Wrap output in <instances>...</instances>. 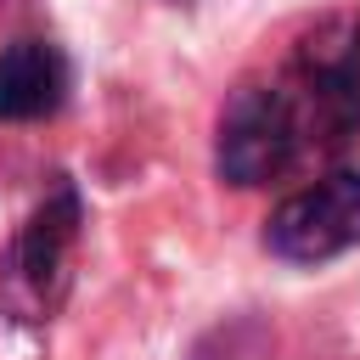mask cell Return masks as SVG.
I'll use <instances>...</instances> for the list:
<instances>
[{"mask_svg": "<svg viewBox=\"0 0 360 360\" xmlns=\"http://www.w3.org/2000/svg\"><path fill=\"white\" fill-rule=\"evenodd\" d=\"M360 135V11H332L292 39V51L242 79L214 129V169L225 186H270L292 169L343 152Z\"/></svg>", "mask_w": 360, "mask_h": 360, "instance_id": "6da1fadb", "label": "cell"}, {"mask_svg": "<svg viewBox=\"0 0 360 360\" xmlns=\"http://www.w3.org/2000/svg\"><path fill=\"white\" fill-rule=\"evenodd\" d=\"M79 236H84V197L73 180H56L0 259V304L11 321L45 326L62 315V304L73 292Z\"/></svg>", "mask_w": 360, "mask_h": 360, "instance_id": "7a4b0ae2", "label": "cell"}, {"mask_svg": "<svg viewBox=\"0 0 360 360\" xmlns=\"http://www.w3.org/2000/svg\"><path fill=\"white\" fill-rule=\"evenodd\" d=\"M264 248L287 264H326L360 248V169H332L276 202L264 219Z\"/></svg>", "mask_w": 360, "mask_h": 360, "instance_id": "3957f363", "label": "cell"}, {"mask_svg": "<svg viewBox=\"0 0 360 360\" xmlns=\"http://www.w3.org/2000/svg\"><path fill=\"white\" fill-rule=\"evenodd\" d=\"M73 68L51 39H11L0 51V124H39L68 107Z\"/></svg>", "mask_w": 360, "mask_h": 360, "instance_id": "277c9868", "label": "cell"}]
</instances>
